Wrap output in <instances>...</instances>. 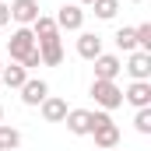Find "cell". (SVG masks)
<instances>
[{
  "label": "cell",
  "mask_w": 151,
  "mask_h": 151,
  "mask_svg": "<svg viewBox=\"0 0 151 151\" xmlns=\"http://www.w3.org/2000/svg\"><path fill=\"white\" fill-rule=\"evenodd\" d=\"M88 137H95V148L109 151V148H119V127H116L113 119H106V123H99Z\"/></svg>",
  "instance_id": "obj_5"
},
{
  "label": "cell",
  "mask_w": 151,
  "mask_h": 151,
  "mask_svg": "<svg viewBox=\"0 0 151 151\" xmlns=\"http://www.w3.org/2000/svg\"><path fill=\"white\" fill-rule=\"evenodd\" d=\"M134 39H137V49H141V53H151V25L148 21L134 28Z\"/></svg>",
  "instance_id": "obj_19"
},
{
  "label": "cell",
  "mask_w": 151,
  "mask_h": 151,
  "mask_svg": "<svg viewBox=\"0 0 151 151\" xmlns=\"http://www.w3.org/2000/svg\"><path fill=\"white\" fill-rule=\"evenodd\" d=\"M127 74L134 77V81H148V77H151V53L134 49L130 60H127Z\"/></svg>",
  "instance_id": "obj_10"
},
{
  "label": "cell",
  "mask_w": 151,
  "mask_h": 151,
  "mask_svg": "<svg viewBox=\"0 0 151 151\" xmlns=\"http://www.w3.org/2000/svg\"><path fill=\"white\" fill-rule=\"evenodd\" d=\"M7 11H11V21H18V25H32L39 18V0H14V4H7Z\"/></svg>",
  "instance_id": "obj_6"
},
{
  "label": "cell",
  "mask_w": 151,
  "mask_h": 151,
  "mask_svg": "<svg viewBox=\"0 0 151 151\" xmlns=\"http://www.w3.org/2000/svg\"><path fill=\"white\" fill-rule=\"evenodd\" d=\"M123 102H130L134 109H148L151 106V81H134L123 91Z\"/></svg>",
  "instance_id": "obj_9"
},
{
  "label": "cell",
  "mask_w": 151,
  "mask_h": 151,
  "mask_svg": "<svg viewBox=\"0 0 151 151\" xmlns=\"http://www.w3.org/2000/svg\"><path fill=\"white\" fill-rule=\"evenodd\" d=\"M116 46H119L123 53H134V49H137V39H134V28H127V25H123V28L116 32Z\"/></svg>",
  "instance_id": "obj_18"
},
{
  "label": "cell",
  "mask_w": 151,
  "mask_h": 151,
  "mask_svg": "<svg viewBox=\"0 0 151 151\" xmlns=\"http://www.w3.org/2000/svg\"><path fill=\"white\" fill-rule=\"evenodd\" d=\"M39 109H42V119H46V123H63V116H67V99H60V95H46Z\"/></svg>",
  "instance_id": "obj_11"
},
{
  "label": "cell",
  "mask_w": 151,
  "mask_h": 151,
  "mask_svg": "<svg viewBox=\"0 0 151 151\" xmlns=\"http://www.w3.org/2000/svg\"><path fill=\"white\" fill-rule=\"evenodd\" d=\"M77 56H84V60L102 56V35H95V32H81V35H77Z\"/></svg>",
  "instance_id": "obj_14"
},
{
  "label": "cell",
  "mask_w": 151,
  "mask_h": 151,
  "mask_svg": "<svg viewBox=\"0 0 151 151\" xmlns=\"http://www.w3.org/2000/svg\"><path fill=\"white\" fill-rule=\"evenodd\" d=\"M63 123H67V130L74 134V137H88L91 134V109H67V116H63Z\"/></svg>",
  "instance_id": "obj_3"
},
{
  "label": "cell",
  "mask_w": 151,
  "mask_h": 151,
  "mask_svg": "<svg viewBox=\"0 0 151 151\" xmlns=\"http://www.w3.org/2000/svg\"><path fill=\"white\" fill-rule=\"evenodd\" d=\"M130 4H144V0H130Z\"/></svg>",
  "instance_id": "obj_25"
},
{
  "label": "cell",
  "mask_w": 151,
  "mask_h": 151,
  "mask_svg": "<svg viewBox=\"0 0 151 151\" xmlns=\"http://www.w3.org/2000/svg\"><path fill=\"white\" fill-rule=\"evenodd\" d=\"M7 53H11V60H14V63H21L28 53H35V35H32V28H25V25H21L14 35L7 39Z\"/></svg>",
  "instance_id": "obj_2"
},
{
  "label": "cell",
  "mask_w": 151,
  "mask_h": 151,
  "mask_svg": "<svg viewBox=\"0 0 151 151\" xmlns=\"http://www.w3.org/2000/svg\"><path fill=\"white\" fill-rule=\"evenodd\" d=\"M18 144H21V134L11 123H0V151H14Z\"/></svg>",
  "instance_id": "obj_16"
},
{
  "label": "cell",
  "mask_w": 151,
  "mask_h": 151,
  "mask_svg": "<svg viewBox=\"0 0 151 151\" xmlns=\"http://www.w3.org/2000/svg\"><path fill=\"white\" fill-rule=\"evenodd\" d=\"M91 63H95V77H99V81H116L119 70H123L119 56H113V53H102V56H95Z\"/></svg>",
  "instance_id": "obj_8"
},
{
  "label": "cell",
  "mask_w": 151,
  "mask_h": 151,
  "mask_svg": "<svg viewBox=\"0 0 151 151\" xmlns=\"http://www.w3.org/2000/svg\"><path fill=\"white\" fill-rule=\"evenodd\" d=\"M134 127H137V134H151V106H148V109H137Z\"/></svg>",
  "instance_id": "obj_20"
},
{
  "label": "cell",
  "mask_w": 151,
  "mask_h": 151,
  "mask_svg": "<svg viewBox=\"0 0 151 151\" xmlns=\"http://www.w3.org/2000/svg\"><path fill=\"white\" fill-rule=\"evenodd\" d=\"M39 60H42V67H60L63 63V42L60 39H53V42H39Z\"/></svg>",
  "instance_id": "obj_13"
},
{
  "label": "cell",
  "mask_w": 151,
  "mask_h": 151,
  "mask_svg": "<svg viewBox=\"0 0 151 151\" xmlns=\"http://www.w3.org/2000/svg\"><path fill=\"white\" fill-rule=\"evenodd\" d=\"M4 25H11V11H7V4H0V28Z\"/></svg>",
  "instance_id": "obj_22"
},
{
  "label": "cell",
  "mask_w": 151,
  "mask_h": 151,
  "mask_svg": "<svg viewBox=\"0 0 151 151\" xmlns=\"http://www.w3.org/2000/svg\"><path fill=\"white\" fill-rule=\"evenodd\" d=\"M109 151H119V148H109Z\"/></svg>",
  "instance_id": "obj_27"
},
{
  "label": "cell",
  "mask_w": 151,
  "mask_h": 151,
  "mask_svg": "<svg viewBox=\"0 0 151 151\" xmlns=\"http://www.w3.org/2000/svg\"><path fill=\"white\" fill-rule=\"evenodd\" d=\"M91 7H95V14L102 21H113L116 11H119V0H91Z\"/></svg>",
  "instance_id": "obj_17"
},
{
  "label": "cell",
  "mask_w": 151,
  "mask_h": 151,
  "mask_svg": "<svg viewBox=\"0 0 151 151\" xmlns=\"http://www.w3.org/2000/svg\"><path fill=\"white\" fill-rule=\"evenodd\" d=\"M77 4H91V0H77Z\"/></svg>",
  "instance_id": "obj_24"
},
{
  "label": "cell",
  "mask_w": 151,
  "mask_h": 151,
  "mask_svg": "<svg viewBox=\"0 0 151 151\" xmlns=\"http://www.w3.org/2000/svg\"><path fill=\"white\" fill-rule=\"evenodd\" d=\"M25 81H28V70H25L21 63H11V67L0 70V84H4V88H21Z\"/></svg>",
  "instance_id": "obj_15"
},
{
  "label": "cell",
  "mask_w": 151,
  "mask_h": 151,
  "mask_svg": "<svg viewBox=\"0 0 151 151\" xmlns=\"http://www.w3.org/2000/svg\"><path fill=\"white\" fill-rule=\"evenodd\" d=\"M0 123H4V106H0Z\"/></svg>",
  "instance_id": "obj_23"
},
{
  "label": "cell",
  "mask_w": 151,
  "mask_h": 151,
  "mask_svg": "<svg viewBox=\"0 0 151 151\" xmlns=\"http://www.w3.org/2000/svg\"><path fill=\"white\" fill-rule=\"evenodd\" d=\"M21 67H25V70H32V67H42V60H39V49H35V53H28V56L21 60Z\"/></svg>",
  "instance_id": "obj_21"
},
{
  "label": "cell",
  "mask_w": 151,
  "mask_h": 151,
  "mask_svg": "<svg viewBox=\"0 0 151 151\" xmlns=\"http://www.w3.org/2000/svg\"><path fill=\"white\" fill-rule=\"evenodd\" d=\"M91 99H95V106H102L106 113L116 109V106H123V88L116 84V81H91Z\"/></svg>",
  "instance_id": "obj_1"
},
{
  "label": "cell",
  "mask_w": 151,
  "mask_h": 151,
  "mask_svg": "<svg viewBox=\"0 0 151 151\" xmlns=\"http://www.w3.org/2000/svg\"><path fill=\"white\" fill-rule=\"evenodd\" d=\"M28 28H32V35H35V46H39V42H53V39H60L56 21H53V18H46V14H39Z\"/></svg>",
  "instance_id": "obj_12"
},
{
  "label": "cell",
  "mask_w": 151,
  "mask_h": 151,
  "mask_svg": "<svg viewBox=\"0 0 151 151\" xmlns=\"http://www.w3.org/2000/svg\"><path fill=\"white\" fill-rule=\"evenodd\" d=\"M18 91H21V102H25V106H42V99L49 95V84H46L42 77H28Z\"/></svg>",
  "instance_id": "obj_7"
},
{
  "label": "cell",
  "mask_w": 151,
  "mask_h": 151,
  "mask_svg": "<svg viewBox=\"0 0 151 151\" xmlns=\"http://www.w3.org/2000/svg\"><path fill=\"white\" fill-rule=\"evenodd\" d=\"M0 70H4V60H0ZM0 88H4V84H0Z\"/></svg>",
  "instance_id": "obj_26"
},
{
  "label": "cell",
  "mask_w": 151,
  "mask_h": 151,
  "mask_svg": "<svg viewBox=\"0 0 151 151\" xmlns=\"http://www.w3.org/2000/svg\"><path fill=\"white\" fill-rule=\"evenodd\" d=\"M53 21H56V28L81 32V25H84V11H81V4H63V7H60V14H56Z\"/></svg>",
  "instance_id": "obj_4"
}]
</instances>
